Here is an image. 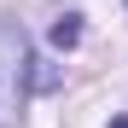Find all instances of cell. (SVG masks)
Returning <instances> with one entry per match:
<instances>
[{"instance_id": "cell-3", "label": "cell", "mask_w": 128, "mask_h": 128, "mask_svg": "<svg viewBox=\"0 0 128 128\" xmlns=\"http://www.w3.org/2000/svg\"><path fill=\"white\" fill-rule=\"evenodd\" d=\"M111 128H128V116H116V122H111Z\"/></svg>"}, {"instance_id": "cell-1", "label": "cell", "mask_w": 128, "mask_h": 128, "mask_svg": "<svg viewBox=\"0 0 128 128\" xmlns=\"http://www.w3.org/2000/svg\"><path fill=\"white\" fill-rule=\"evenodd\" d=\"M29 35L0 12V128H18L24 122V99H29Z\"/></svg>"}, {"instance_id": "cell-2", "label": "cell", "mask_w": 128, "mask_h": 128, "mask_svg": "<svg viewBox=\"0 0 128 128\" xmlns=\"http://www.w3.org/2000/svg\"><path fill=\"white\" fill-rule=\"evenodd\" d=\"M52 41H58V47H76V41H82V24H76V18H58V24H52Z\"/></svg>"}]
</instances>
